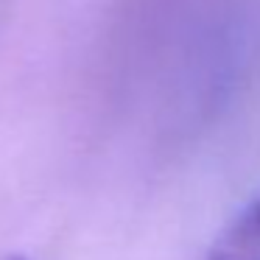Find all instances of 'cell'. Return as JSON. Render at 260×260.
<instances>
[{
    "mask_svg": "<svg viewBox=\"0 0 260 260\" xmlns=\"http://www.w3.org/2000/svg\"><path fill=\"white\" fill-rule=\"evenodd\" d=\"M241 226H260V199H257V204H254V207L243 215Z\"/></svg>",
    "mask_w": 260,
    "mask_h": 260,
    "instance_id": "obj_1",
    "label": "cell"
},
{
    "mask_svg": "<svg viewBox=\"0 0 260 260\" xmlns=\"http://www.w3.org/2000/svg\"><path fill=\"white\" fill-rule=\"evenodd\" d=\"M6 260H28V257H23V254H12V257H6Z\"/></svg>",
    "mask_w": 260,
    "mask_h": 260,
    "instance_id": "obj_2",
    "label": "cell"
}]
</instances>
